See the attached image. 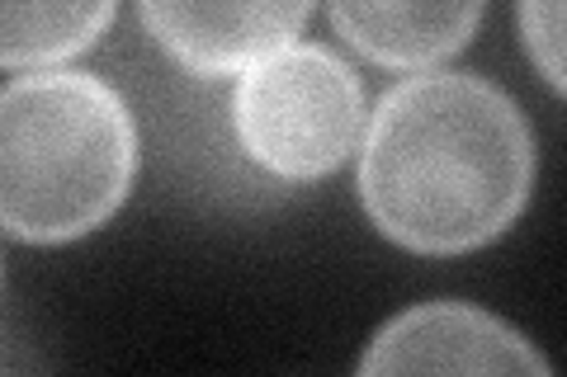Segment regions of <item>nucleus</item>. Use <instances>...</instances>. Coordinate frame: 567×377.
Here are the masks:
<instances>
[{
    "label": "nucleus",
    "mask_w": 567,
    "mask_h": 377,
    "mask_svg": "<svg viewBox=\"0 0 567 377\" xmlns=\"http://www.w3.org/2000/svg\"><path fill=\"white\" fill-rule=\"evenodd\" d=\"M529 118L473 71H412L364 123L354 189L379 237L412 255H468L506 237L535 193Z\"/></svg>",
    "instance_id": "nucleus-1"
},
{
    "label": "nucleus",
    "mask_w": 567,
    "mask_h": 377,
    "mask_svg": "<svg viewBox=\"0 0 567 377\" xmlns=\"http://www.w3.org/2000/svg\"><path fill=\"white\" fill-rule=\"evenodd\" d=\"M233 137L275 185H317L364 142V85L327 43H289L233 85Z\"/></svg>",
    "instance_id": "nucleus-3"
},
{
    "label": "nucleus",
    "mask_w": 567,
    "mask_h": 377,
    "mask_svg": "<svg viewBox=\"0 0 567 377\" xmlns=\"http://www.w3.org/2000/svg\"><path fill=\"white\" fill-rule=\"evenodd\" d=\"M118 0H0V66H62L110 33Z\"/></svg>",
    "instance_id": "nucleus-7"
},
{
    "label": "nucleus",
    "mask_w": 567,
    "mask_h": 377,
    "mask_svg": "<svg viewBox=\"0 0 567 377\" xmlns=\"http://www.w3.org/2000/svg\"><path fill=\"white\" fill-rule=\"evenodd\" d=\"M312 6L317 0H137V14L175 66L218 81L289 48Z\"/></svg>",
    "instance_id": "nucleus-5"
},
{
    "label": "nucleus",
    "mask_w": 567,
    "mask_h": 377,
    "mask_svg": "<svg viewBox=\"0 0 567 377\" xmlns=\"http://www.w3.org/2000/svg\"><path fill=\"white\" fill-rule=\"evenodd\" d=\"M331 29L383 71H431L458 57L487 0H327Z\"/></svg>",
    "instance_id": "nucleus-6"
},
{
    "label": "nucleus",
    "mask_w": 567,
    "mask_h": 377,
    "mask_svg": "<svg viewBox=\"0 0 567 377\" xmlns=\"http://www.w3.org/2000/svg\"><path fill=\"white\" fill-rule=\"evenodd\" d=\"M364 377L393 373H535L548 377L554 364L535 339L506 326L473 302H421L383 321L360 354Z\"/></svg>",
    "instance_id": "nucleus-4"
},
{
    "label": "nucleus",
    "mask_w": 567,
    "mask_h": 377,
    "mask_svg": "<svg viewBox=\"0 0 567 377\" xmlns=\"http://www.w3.org/2000/svg\"><path fill=\"white\" fill-rule=\"evenodd\" d=\"M137 179L123 90L81 66L10 71L0 90V222L10 241L62 245L114 218Z\"/></svg>",
    "instance_id": "nucleus-2"
},
{
    "label": "nucleus",
    "mask_w": 567,
    "mask_h": 377,
    "mask_svg": "<svg viewBox=\"0 0 567 377\" xmlns=\"http://www.w3.org/2000/svg\"><path fill=\"white\" fill-rule=\"evenodd\" d=\"M516 20L525 57L567 100V0H516Z\"/></svg>",
    "instance_id": "nucleus-8"
}]
</instances>
